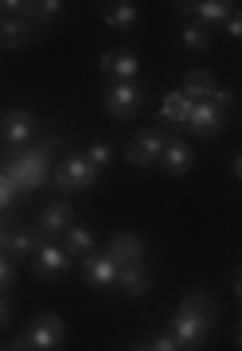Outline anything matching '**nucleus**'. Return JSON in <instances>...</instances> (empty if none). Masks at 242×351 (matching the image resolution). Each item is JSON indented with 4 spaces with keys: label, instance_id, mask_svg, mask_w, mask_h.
Listing matches in <instances>:
<instances>
[{
    "label": "nucleus",
    "instance_id": "1",
    "mask_svg": "<svg viewBox=\"0 0 242 351\" xmlns=\"http://www.w3.org/2000/svg\"><path fill=\"white\" fill-rule=\"evenodd\" d=\"M223 313V304L215 301V293H207V289H191L188 297L180 301L176 316H172V339H176L180 351H199L211 336V324H215V316Z\"/></svg>",
    "mask_w": 242,
    "mask_h": 351
},
{
    "label": "nucleus",
    "instance_id": "2",
    "mask_svg": "<svg viewBox=\"0 0 242 351\" xmlns=\"http://www.w3.org/2000/svg\"><path fill=\"white\" fill-rule=\"evenodd\" d=\"M51 160H55V137H47V141H39V145H32V149L8 156L4 176H8L12 188L24 195V191H36L39 184L51 176Z\"/></svg>",
    "mask_w": 242,
    "mask_h": 351
},
{
    "label": "nucleus",
    "instance_id": "3",
    "mask_svg": "<svg viewBox=\"0 0 242 351\" xmlns=\"http://www.w3.org/2000/svg\"><path fill=\"white\" fill-rule=\"evenodd\" d=\"M51 176H55V184H59V191H90L102 172L86 160V152H66L63 160L55 164Z\"/></svg>",
    "mask_w": 242,
    "mask_h": 351
},
{
    "label": "nucleus",
    "instance_id": "4",
    "mask_svg": "<svg viewBox=\"0 0 242 351\" xmlns=\"http://www.w3.org/2000/svg\"><path fill=\"white\" fill-rule=\"evenodd\" d=\"M0 129H4V141H8V156H16V152L32 149L39 121L27 110H4L0 113Z\"/></svg>",
    "mask_w": 242,
    "mask_h": 351
},
{
    "label": "nucleus",
    "instance_id": "5",
    "mask_svg": "<svg viewBox=\"0 0 242 351\" xmlns=\"http://www.w3.org/2000/svg\"><path fill=\"white\" fill-rule=\"evenodd\" d=\"M24 339L32 351H55L66 339V320L59 313H39L36 324L24 332Z\"/></svg>",
    "mask_w": 242,
    "mask_h": 351
},
{
    "label": "nucleus",
    "instance_id": "6",
    "mask_svg": "<svg viewBox=\"0 0 242 351\" xmlns=\"http://www.w3.org/2000/svg\"><path fill=\"white\" fill-rule=\"evenodd\" d=\"M141 101H145V90H141L137 82H110L102 106L114 121H129V117L141 110Z\"/></svg>",
    "mask_w": 242,
    "mask_h": 351
},
{
    "label": "nucleus",
    "instance_id": "7",
    "mask_svg": "<svg viewBox=\"0 0 242 351\" xmlns=\"http://www.w3.org/2000/svg\"><path fill=\"white\" fill-rule=\"evenodd\" d=\"M78 274H82V281H86L90 289H114L121 265H117L106 250H94V254H86V258H78Z\"/></svg>",
    "mask_w": 242,
    "mask_h": 351
},
{
    "label": "nucleus",
    "instance_id": "8",
    "mask_svg": "<svg viewBox=\"0 0 242 351\" xmlns=\"http://www.w3.org/2000/svg\"><path fill=\"white\" fill-rule=\"evenodd\" d=\"M165 145H168V133H160V129H145V133H137V137L125 145V160L133 164V168H153V164L160 160Z\"/></svg>",
    "mask_w": 242,
    "mask_h": 351
},
{
    "label": "nucleus",
    "instance_id": "9",
    "mask_svg": "<svg viewBox=\"0 0 242 351\" xmlns=\"http://www.w3.org/2000/svg\"><path fill=\"white\" fill-rule=\"evenodd\" d=\"M71 265H75V258H71L63 246L43 242V246H39V254L32 258V274H36L39 281H55V277H66V274H71Z\"/></svg>",
    "mask_w": 242,
    "mask_h": 351
},
{
    "label": "nucleus",
    "instance_id": "10",
    "mask_svg": "<svg viewBox=\"0 0 242 351\" xmlns=\"http://www.w3.org/2000/svg\"><path fill=\"white\" fill-rule=\"evenodd\" d=\"M188 129L195 133V137H204V141H215L223 129H227V113H219L211 101H199L195 110H191L188 117Z\"/></svg>",
    "mask_w": 242,
    "mask_h": 351
},
{
    "label": "nucleus",
    "instance_id": "11",
    "mask_svg": "<svg viewBox=\"0 0 242 351\" xmlns=\"http://www.w3.org/2000/svg\"><path fill=\"white\" fill-rule=\"evenodd\" d=\"M184 16H195L204 27H211V24H227L230 20V12H234V4L230 0H199V4H191V0H184V4H176Z\"/></svg>",
    "mask_w": 242,
    "mask_h": 351
},
{
    "label": "nucleus",
    "instance_id": "12",
    "mask_svg": "<svg viewBox=\"0 0 242 351\" xmlns=\"http://www.w3.org/2000/svg\"><path fill=\"white\" fill-rule=\"evenodd\" d=\"M71 226H75V207H71V203H59V199H55V203H47V207L39 211L36 230L43 234V239H47V234H66Z\"/></svg>",
    "mask_w": 242,
    "mask_h": 351
},
{
    "label": "nucleus",
    "instance_id": "13",
    "mask_svg": "<svg viewBox=\"0 0 242 351\" xmlns=\"http://www.w3.org/2000/svg\"><path fill=\"white\" fill-rule=\"evenodd\" d=\"M160 172L168 176H188L191 172V164H195V152H191V145H184L180 137H168L165 152H160Z\"/></svg>",
    "mask_w": 242,
    "mask_h": 351
},
{
    "label": "nucleus",
    "instance_id": "14",
    "mask_svg": "<svg viewBox=\"0 0 242 351\" xmlns=\"http://www.w3.org/2000/svg\"><path fill=\"white\" fill-rule=\"evenodd\" d=\"M176 90L191 101V106H199V101H211V98H215V90H219L215 71H188V75H184V86H176Z\"/></svg>",
    "mask_w": 242,
    "mask_h": 351
},
{
    "label": "nucleus",
    "instance_id": "15",
    "mask_svg": "<svg viewBox=\"0 0 242 351\" xmlns=\"http://www.w3.org/2000/svg\"><path fill=\"white\" fill-rule=\"evenodd\" d=\"M106 254H110L117 265H133V262H141V258H145V239H141V234H133V230H121V234H114V239H110Z\"/></svg>",
    "mask_w": 242,
    "mask_h": 351
},
{
    "label": "nucleus",
    "instance_id": "16",
    "mask_svg": "<svg viewBox=\"0 0 242 351\" xmlns=\"http://www.w3.org/2000/svg\"><path fill=\"white\" fill-rule=\"evenodd\" d=\"M117 285L125 297H145L149 289H153V269L145 262H133V265H121V274H117Z\"/></svg>",
    "mask_w": 242,
    "mask_h": 351
},
{
    "label": "nucleus",
    "instance_id": "17",
    "mask_svg": "<svg viewBox=\"0 0 242 351\" xmlns=\"http://www.w3.org/2000/svg\"><path fill=\"white\" fill-rule=\"evenodd\" d=\"M43 242H47V239H43L39 230H27V226H12V234H8V246H4V254H8V258H36Z\"/></svg>",
    "mask_w": 242,
    "mask_h": 351
},
{
    "label": "nucleus",
    "instance_id": "18",
    "mask_svg": "<svg viewBox=\"0 0 242 351\" xmlns=\"http://www.w3.org/2000/svg\"><path fill=\"white\" fill-rule=\"evenodd\" d=\"M27 43H36V27L24 20H4L0 16V51H20Z\"/></svg>",
    "mask_w": 242,
    "mask_h": 351
},
{
    "label": "nucleus",
    "instance_id": "19",
    "mask_svg": "<svg viewBox=\"0 0 242 351\" xmlns=\"http://www.w3.org/2000/svg\"><path fill=\"white\" fill-rule=\"evenodd\" d=\"M63 250L78 262V258H86V254L98 250V239H94V230H90V226H71V230L63 234Z\"/></svg>",
    "mask_w": 242,
    "mask_h": 351
},
{
    "label": "nucleus",
    "instance_id": "20",
    "mask_svg": "<svg viewBox=\"0 0 242 351\" xmlns=\"http://www.w3.org/2000/svg\"><path fill=\"white\" fill-rule=\"evenodd\" d=\"M102 20L117 32H125V27L137 24V4L133 0H114V4H102Z\"/></svg>",
    "mask_w": 242,
    "mask_h": 351
},
{
    "label": "nucleus",
    "instance_id": "21",
    "mask_svg": "<svg viewBox=\"0 0 242 351\" xmlns=\"http://www.w3.org/2000/svg\"><path fill=\"white\" fill-rule=\"evenodd\" d=\"M191 110H195V106H191V101L184 98V94H180V90H168L165 98H160V117H165V121H176V125H188Z\"/></svg>",
    "mask_w": 242,
    "mask_h": 351
},
{
    "label": "nucleus",
    "instance_id": "22",
    "mask_svg": "<svg viewBox=\"0 0 242 351\" xmlns=\"http://www.w3.org/2000/svg\"><path fill=\"white\" fill-rule=\"evenodd\" d=\"M137 71H141V59L133 55V51H114V66H110L106 78H114V82H133Z\"/></svg>",
    "mask_w": 242,
    "mask_h": 351
},
{
    "label": "nucleus",
    "instance_id": "23",
    "mask_svg": "<svg viewBox=\"0 0 242 351\" xmlns=\"http://www.w3.org/2000/svg\"><path fill=\"white\" fill-rule=\"evenodd\" d=\"M180 43L188 51H207L211 47V27H204L199 20H195V24H184L180 27Z\"/></svg>",
    "mask_w": 242,
    "mask_h": 351
},
{
    "label": "nucleus",
    "instance_id": "24",
    "mask_svg": "<svg viewBox=\"0 0 242 351\" xmlns=\"http://www.w3.org/2000/svg\"><path fill=\"white\" fill-rule=\"evenodd\" d=\"M86 160L94 164L98 172H106V168L114 164V149H110V145H102V141H98V145H90V149H86Z\"/></svg>",
    "mask_w": 242,
    "mask_h": 351
},
{
    "label": "nucleus",
    "instance_id": "25",
    "mask_svg": "<svg viewBox=\"0 0 242 351\" xmlns=\"http://www.w3.org/2000/svg\"><path fill=\"white\" fill-rule=\"evenodd\" d=\"M141 351H180V348H176V339H172V332H156V336H149L141 343Z\"/></svg>",
    "mask_w": 242,
    "mask_h": 351
},
{
    "label": "nucleus",
    "instance_id": "26",
    "mask_svg": "<svg viewBox=\"0 0 242 351\" xmlns=\"http://www.w3.org/2000/svg\"><path fill=\"white\" fill-rule=\"evenodd\" d=\"M16 195H20V191L12 188V180L4 176V168H0V215L8 211V207H16Z\"/></svg>",
    "mask_w": 242,
    "mask_h": 351
},
{
    "label": "nucleus",
    "instance_id": "27",
    "mask_svg": "<svg viewBox=\"0 0 242 351\" xmlns=\"http://www.w3.org/2000/svg\"><path fill=\"white\" fill-rule=\"evenodd\" d=\"M36 12H39V24H47V20H59L63 16V4L59 0H39Z\"/></svg>",
    "mask_w": 242,
    "mask_h": 351
},
{
    "label": "nucleus",
    "instance_id": "28",
    "mask_svg": "<svg viewBox=\"0 0 242 351\" xmlns=\"http://www.w3.org/2000/svg\"><path fill=\"white\" fill-rule=\"evenodd\" d=\"M12 281H16V265H12V258H8V254H0V293H8V289H12Z\"/></svg>",
    "mask_w": 242,
    "mask_h": 351
},
{
    "label": "nucleus",
    "instance_id": "29",
    "mask_svg": "<svg viewBox=\"0 0 242 351\" xmlns=\"http://www.w3.org/2000/svg\"><path fill=\"white\" fill-rule=\"evenodd\" d=\"M211 106H215L219 113H230L234 106H239V98H234L230 90H223V86H219V90H215V98H211Z\"/></svg>",
    "mask_w": 242,
    "mask_h": 351
},
{
    "label": "nucleus",
    "instance_id": "30",
    "mask_svg": "<svg viewBox=\"0 0 242 351\" xmlns=\"http://www.w3.org/2000/svg\"><path fill=\"white\" fill-rule=\"evenodd\" d=\"M227 36H230V39H242V8H234V12H230V20H227Z\"/></svg>",
    "mask_w": 242,
    "mask_h": 351
},
{
    "label": "nucleus",
    "instance_id": "31",
    "mask_svg": "<svg viewBox=\"0 0 242 351\" xmlns=\"http://www.w3.org/2000/svg\"><path fill=\"white\" fill-rule=\"evenodd\" d=\"M8 320H12V301H8V297L0 293V328L8 324Z\"/></svg>",
    "mask_w": 242,
    "mask_h": 351
},
{
    "label": "nucleus",
    "instance_id": "32",
    "mask_svg": "<svg viewBox=\"0 0 242 351\" xmlns=\"http://www.w3.org/2000/svg\"><path fill=\"white\" fill-rule=\"evenodd\" d=\"M0 351H32V348H27V339L20 336V339H12V343H4Z\"/></svg>",
    "mask_w": 242,
    "mask_h": 351
},
{
    "label": "nucleus",
    "instance_id": "33",
    "mask_svg": "<svg viewBox=\"0 0 242 351\" xmlns=\"http://www.w3.org/2000/svg\"><path fill=\"white\" fill-rule=\"evenodd\" d=\"M110 66H114V51H106L102 59H98V71H102V75H110Z\"/></svg>",
    "mask_w": 242,
    "mask_h": 351
},
{
    "label": "nucleus",
    "instance_id": "34",
    "mask_svg": "<svg viewBox=\"0 0 242 351\" xmlns=\"http://www.w3.org/2000/svg\"><path fill=\"white\" fill-rule=\"evenodd\" d=\"M8 234H12V226L0 223V254H4V246H8Z\"/></svg>",
    "mask_w": 242,
    "mask_h": 351
},
{
    "label": "nucleus",
    "instance_id": "35",
    "mask_svg": "<svg viewBox=\"0 0 242 351\" xmlns=\"http://www.w3.org/2000/svg\"><path fill=\"white\" fill-rule=\"evenodd\" d=\"M234 293H239V301H242V265L234 269Z\"/></svg>",
    "mask_w": 242,
    "mask_h": 351
},
{
    "label": "nucleus",
    "instance_id": "36",
    "mask_svg": "<svg viewBox=\"0 0 242 351\" xmlns=\"http://www.w3.org/2000/svg\"><path fill=\"white\" fill-rule=\"evenodd\" d=\"M234 176H239V180H242V152H239V156H234Z\"/></svg>",
    "mask_w": 242,
    "mask_h": 351
},
{
    "label": "nucleus",
    "instance_id": "37",
    "mask_svg": "<svg viewBox=\"0 0 242 351\" xmlns=\"http://www.w3.org/2000/svg\"><path fill=\"white\" fill-rule=\"evenodd\" d=\"M234 343L242 348V320H239V328H234Z\"/></svg>",
    "mask_w": 242,
    "mask_h": 351
},
{
    "label": "nucleus",
    "instance_id": "38",
    "mask_svg": "<svg viewBox=\"0 0 242 351\" xmlns=\"http://www.w3.org/2000/svg\"><path fill=\"white\" fill-rule=\"evenodd\" d=\"M137 351H141V348H137Z\"/></svg>",
    "mask_w": 242,
    "mask_h": 351
}]
</instances>
